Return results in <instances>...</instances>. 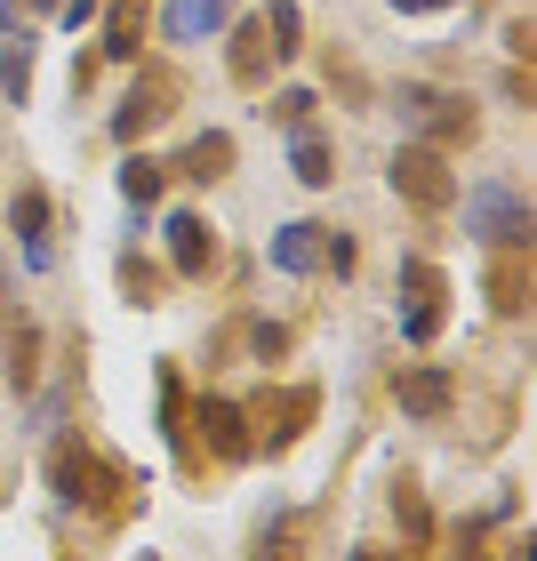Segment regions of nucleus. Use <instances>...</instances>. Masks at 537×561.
<instances>
[{
  "instance_id": "obj_1",
  "label": "nucleus",
  "mask_w": 537,
  "mask_h": 561,
  "mask_svg": "<svg viewBox=\"0 0 537 561\" xmlns=\"http://www.w3.org/2000/svg\"><path fill=\"white\" fill-rule=\"evenodd\" d=\"M466 233L481 249H529V201L505 185V176H481L466 193Z\"/></svg>"
},
{
  "instance_id": "obj_2",
  "label": "nucleus",
  "mask_w": 537,
  "mask_h": 561,
  "mask_svg": "<svg viewBox=\"0 0 537 561\" xmlns=\"http://www.w3.org/2000/svg\"><path fill=\"white\" fill-rule=\"evenodd\" d=\"M393 113H401V129L418 137V145H457V137H473V105H466V96H449V89H425V81H401Z\"/></svg>"
},
{
  "instance_id": "obj_3",
  "label": "nucleus",
  "mask_w": 537,
  "mask_h": 561,
  "mask_svg": "<svg viewBox=\"0 0 537 561\" xmlns=\"http://www.w3.org/2000/svg\"><path fill=\"white\" fill-rule=\"evenodd\" d=\"M48 481H57L65 505H89V514H105L113 490H121V473H113L96 449H81V442H57V457H48Z\"/></svg>"
},
{
  "instance_id": "obj_4",
  "label": "nucleus",
  "mask_w": 537,
  "mask_h": 561,
  "mask_svg": "<svg viewBox=\"0 0 537 561\" xmlns=\"http://www.w3.org/2000/svg\"><path fill=\"white\" fill-rule=\"evenodd\" d=\"M393 193L409 201V209H449V201H457V176L442 169V145H418V137H409L401 152H393Z\"/></svg>"
},
{
  "instance_id": "obj_5",
  "label": "nucleus",
  "mask_w": 537,
  "mask_h": 561,
  "mask_svg": "<svg viewBox=\"0 0 537 561\" xmlns=\"http://www.w3.org/2000/svg\"><path fill=\"white\" fill-rule=\"evenodd\" d=\"M401 289H409V305H401V337H409V345H425L433 329H442V297H449V280L433 273L425 257H401Z\"/></svg>"
},
{
  "instance_id": "obj_6",
  "label": "nucleus",
  "mask_w": 537,
  "mask_h": 561,
  "mask_svg": "<svg viewBox=\"0 0 537 561\" xmlns=\"http://www.w3.org/2000/svg\"><path fill=\"white\" fill-rule=\"evenodd\" d=\"M193 425H201V442H209V457H225V466H241V457L258 449V442H249V410H241V401H225V393H201L193 401Z\"/></svg>"
},
{
  "instance_id": "obj_7",
  "label": "nucleus",
  "mask_w": 537,
  "mask_h": 561,
  "mask_svg": "<svg viewBox=\"0 0 537 561\" xmlns=\"http://www.w3.org/2000/svg\"><path fill=\"white\" fill-rule=\"evenodd\" d=\"M169 265H176V280H209L217 273V225L201 209H176L169 217Z\"/></svg>"
},
{
  "instance_id": "obj_8",
  "label": "nucleus",
  "mask_w": 537,
  "mask_h": 561,
  "mask_svg": "<svg viewBox=\"0 0 537 561\" xmlns=\"http://www.w3.org/2000/svg\"><path fill=\"white\" fill-rule=\"evenodd\" d=\"M393 401H401V417H418V425H433V417H449V401H457V386H449V369H401L393 377Z\"/></svg>"
},
{
  "instance_id": "obj_9",
  "label": "nucleus",
  "mask_w": 537,
  "mask_h": 561,
  "mask_svg": "<svg viewBox=\"0 0 537 561\" xmlns=\"http://www.w3.org/2000/svg\"><path fill=\"white\" fill-rule=\"evenodd\" d=\"M265 257H273V273H289V280H305V273L321 265V225H305V217H289V225H273Z\"/></svg>"
},
{
  "instance_id": "obj_10",
  "label": "nucleus",
  "mask_w": 537,
  "mask_h": 561,
  "mask_svg": "<svg viewBox=\"0 0 537 561\" xmlns=\"http://www.w3.org/2000/svg\"><path fill=\"white\" fill-rule=\"evenodd\" d=\"M9 225H16V241H24V265L48 273V193H41V185H16Z\"/></svg>"
},
{
  "instance_id": "obj_11",
  "label": "nucleus",
  "mask_w": 537,
  "mask_h": 561,
  "mask_svg": "<svg viewBox=\"0 0 537 561\" xmlns=\"http://www.w3.org/2000/svg\"><path fill=\"white\" fill-rule=\"evenodd\" d=\"M161 113H169V81H137L129 96H121V113H113V137H121V145H137Z\"/></svg>"
},
{
  "instance_id": "obj_12",
  "label": "nucleus",
  "mask_w": 537,
  "mask_h": 561,
  "mask_svg": "<svg viewBox=\"0 0 537 561\" xmlns=\"http://www.w3.org/2000/svg\"><path fill=\"white\" fill-rule=\"evenodd\" d=\"M225 65H233V81H241V89H265L273 41H265V24H258V16H249V24H233V48H225Z\"/></svg>"
},
{
  "instance_id": "obj_13",
  "label": "nucleus",
  "mask_w": 537,
  "mask_h": 561,
  "mask_svg": "<svg viewBox=\"0 0 537 561\" xmlns=\"http://www.w3.org/2000/svg\"><path fill=\"white\" fill-rule=\"evenodd\" d=\"M225 16H233V0H169V41H201V33H225Z\"/></svg>"
},
{
  "instance_id": "obj_14",
  "label": "nucleus",
  "mask_w": 537,
  "mask_h": 561,
  "mask_svg": "<svg viewBox=\"0 0 537 561\" xmlns=\"http://www.w3.org/2000/svg\"><path fill=\"white\" fill-rule=\"evenodd\" d=\"M289 169H297V185H329V176H338V169H329V145H321V129H313V121H305V129L289 137Z\"/></svg>"
},
{
  "instance_id": "obj_15",
  "label": "nucleus",
  "mask_w": 537,
  "mask_h": 561,
  "mask_svg": "<svg viewBox=\"0 0 537 561\" xmlns=\"http://www.w3.org/2000/svg\"><path fill=\"white\" fill-rule=\"evenodd\" d=\"M176 169H185V176H201V185H209V176H225V169H233V137H225V129H209V137H193V145H185V161H176Z\"/></svg>"
},
{
  "instance_id": "obj_16",
  "label": "nucleus",
  "mask_w": 537,
  "mask_h": 561,
  "mask_svg": "<svg viewBox=\"0 0 537 561\" xmlns=\"http://www.w3.org/2000/svg\"><path fill=\"white\" fill-rule=\"evenodd\" d=\"M0 96H9V105L33 96V41L24 33H9V48H0Z\"/></svg>"
},
{
  "instance_id": "obj_17",
  "label": "nucleus",
  "mask_w": 537,
  "mask_h": 561,
  "mask_svg": "<svg viewBox=\"0 0 537 561\" xmlns=\"http://www.w3.org/2000/svg\"><path fill=\"white\" fill-rule=\"evenodd\" d=\"M161 161H152V152H129V161H121V193H129V209H152V201H161Z\"/></svg>"
},
{
  "instance_id": "obj_18",
  "label": "nucleus",
  "mask_w": 537,
  "mask_h": 561,
  "mask_svg": "<svg viewBox=\"0 0 537 561\" xmlns=\"http://www.w3.org/2000/svg\"><path fill=\"white\" fill-rule=\"evenodd\" d=\"M258 24H265L273 57H297V48H305V16H297V0H273V9H265Z\"/></svg>"
},
{
  "instance_id": "obj_19",
  "label": "nucleus",
  "mask_w": 537,
  "mask_h": 561,
  "mask_svg": "<svg viewBox=\"0 0 537 561\" xmlns=\"http://www.w3.org/2000/svg\"><path fill=\"white\" fill-rule=\"evenodd\" d=\"M313 386H297V393H281V417H273V449H289L297 442V433H305V417H313Z\"/></svg>"
},
{
  "instance_id": "obj_20",
  "label": "nucleus",
  "mask_w": 537,
  "mask_h": 561,
  "mask_svg": "<svg viewBox=\"0 0 537 561\" xmlns=\"http://www.w3.org/2000/svg\"><path fill=\"white\" fill-rule=\"evenodd\" d=\"M393 522H401V529H409V538H418V546L433 538V514H425V497H418V490H409V481H401V490H393Z\"/></svg>"
},
{
  "instance_id": "obj_21",
  "label": "nucleus",
  "mask_w": 537,
  "mask_h": 561,
  "mask_svg": "<svg viewBox=\"0 0 537 561\" xmlns=\"http://www.w3.org/2000/svg\"><path fill=\"white\" fill-rule=\"evenodd\" d=\"M33 353H41V337H33V329H16V337H9V386L16 393H33Z\"/></svg>"
},
{
  "instance_id": "obj_22",
  "label": "nucleus",
  "mask_w": 537,
  "mask_h": 561,
  "mask_svg": "<svg viewBox=\"0 0 537 561\" xmlns=\"http://www.w3.org/2000/svg\"><path fill=\"white\" fill-rule=\"evenodd\" d=\"M353 257H362V249H353V233H338V225H321V265L345 280V273H353Z\"/></svg>"
},
{
  "instance_id": "obj_23",
  "label": "nucleus",
  "mask_w": 537,
  "mask_h": 561,
  "mask_svg": "<svg viewBox=\"0 0 537 561\" xmlns=\"http://www.w3.org/2000/svg\"><path fill=\"white\" fill-rule=\"evenodd\" d=\"M161 433H169V442H185V386H176L169 369H161Z\"/></svg>"
},
{
  "instance_id": "obj_24",
  "label": "nucleus",
  "mask_w": 537,
  "mask_h": 561,
  "mask_svg": "<svg viewBox=\"0 0 537 561\" xmlns=\"http://www.w3.org/2000/svg\"><path fill=\"white\" fill-rule=\"evenodd\" d=\"M281 546H289V514L273 505V514H265V529H258V561H289Z\"/></svg>"
},
{
  "instance_id": "obj_25",
  "label": "nucleus",
  "mask_w": 537,
  "mask_h": 561,
  "mask_svg": "<svg viewBox=\"0 0 537 561\" xmlns=\"http://www.w3.org/2000/svg\"><path fill=\"white\" fill-rule=\"evenodd\" d=\"M313 105H321L313 89H281V96H273V113L289 121V129H305V121H313Z\"/></svg>"
},
{
  "instance_id": "obj_26",
  "label": "nucleus",
  "mask_w": 537,
  "mask_h": 561,
  "mask_svg": "<svg viewBox=\"0 0 537 561\" xmlns=\"http://www.w3.org/2000/svg\"><path fill=\"white\" fill-rule=\"evenodd\" d=\"M490 289H498V313H522V289H529V280H522V265H498V280H490Z\"/></svg>"
},
{
  "instance_id": "obj_27",
  "label": "nucleus",
  "mask_w": 537,
  "mask_h": 561,
  "mask_svg": "<svg viewBox=\"0 0 537 561\" xmlns=\"http://www.w3.org/2000/svg\"><path fill=\"white\" fill-rule=\"evenodd\" d=\"M249 353H258V362H281V353H289V329H281V321H258V329H249Z\"/></svg>"
},
{
  "instance_id": "obj_28",
  "label": "nucleus",
  "mask_w": 537,
  "mask_h": 561,
  "mask_svg": "<svg viewBox=\"0 0 537 561\" xmlns=\"http://www.w3.org/2000/svg\"><path fill=\"white\" fill-rule=\"evenodd\" d=\"M105 57H121V65L137 57V16H129V9L113 16V33H105Z\"/></svg>"
},
{
  "instance_id": "obj_29",
  "label": "nucleus",
  "mask_w": 537,
  "mask_h": 561,
  "mask_svg": "<svg viewBox=\"0 0 537 561\" xmlns=\"http://www.w3.org/2000/svg\"><path fill=\"white\" fill-rule=\"evenodd\" d=\"M57 16H65V33H81V24L96 16V0H57Z\"/></svg>"
},
{
  "instance_id": "obj_30",
  "label": "nucleus",
  "mask_w": 537,
  "mask_h": 561,
  "mask_svg": "<svg viewBox=\"0 0 537 561\" xmlns=\"http://www.w3.org/2000/svg\"><path fill=\"white\" fill-rule=\"evenodd\" d=\"M386 9H401V16H425V9H442V0H386Z\"/></svg>"
},
{
  "instance_id": "obj_31",
  "label": "nucleus",
  "mask_w": 537,
  "mask_h": 561,
  "mask_svg": "<svg viewBox=\"0 0 537 561\" xmlns=\"http://www.w3.org/2000/svg\"><path fill=\"white\" fill-rule=\"evenodd\" d=\"M353 561H409V553H377V546H353Z\"/></svg>"
},
{
  "instance_id": "obj_32",
  "label": "nucleus",
  "mask_w": 537,
  "mask_h": 561,
  "mask_svg": "<svg viewBox=\"0 0 537 561\" xmlns=\"http://www.w3.org/2000/svg\"><path fill=\"white\" fill-rule=\"evenodd\" d=\"M457 561H490V553H473V546H466V538H457Z\"/></svg>"
},
{
  "instance_id": "obj_33",
  "label": "nucleus",
  "mask_w": 537,
  "mask_h": 561,
  "mask_svg": "<svg viewBox=\"0 0 537 561\" xmlns=\"http://www.w3.org/2000/svg\"><path fill=\"white\" fill-rule=\"evenodd\" d=\"M0 305H9V265H0Z\"/></svg>"
},
{
  "instance_id": "obj_34",
  "label": "nucleus",
  "mask_w": 537,
  "mask_h": 561,
  "mask_svg": "<svg viewBox=\"0 0 537 561\" xmlns=\"http://www.w3.org/2000/svg\"><path fill=\"white\" fill-rule=\"evenodd\" d=\"M33 9H57V0H33Z\"/></svg>"
}]
</instances>
